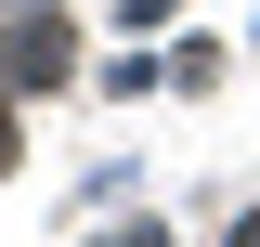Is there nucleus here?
Segmentation results:
<instances>
[{"label":"nucleus","instance_id":"f257e3e1","mask_svg":"<svg viewBox=\"0 0 260 247\" xmlns=\"http://www.w3.org/2000/svg\"><path fill=\"white\" fill-rule=\"evenodd\" d=\"M65 65H78V52H65V26H13V39H0V78H26V91H39V78H65Z\"/></svg>","mask_w":260,"mask_h":247},{"label":"nucleus","instance_id":"f03ea898","mask_svg":"<svg viewBox=\"0 0 260 247\" xmlns=\"http://www.w3.org/2000/svg\"><path fill=\"white\" fill-rule=\"evenodd\" d=\"M117 13H130V26H156V13H169V0H117Z\"/></svg>","mask_w":260,"mask_h":247},{"label":"nucleus","instance_id":"7ed1b4c3","mask_svg":"<svg viewBox=\"0 0 260 247\" xmlns=\"http://www.w3.org/2000/svg\"><path fill=\"white\" fill-rule=\"evenodd\" d=\"M234 247H260V208H247V221H234Z\"/></svg>","mask_w":260,"mask_h":247},{"label":"nucleus","instance_id":"20e7f679","mask_svg":"<svg viewBox=\"0 0 260 247\" xmlns=\"http://www.w3.org/2000/svg\"><path fill=\"white\" fill-rule=\"evenodd\" d=\"M0 169H13V117H0Z\"/></svg>","mask_w":260,"mask_h":247},{"label":"nucleus","instance_id":"39448f33","mask_svg":"<svg viewBox=\"0 0 260 247\" xmlns=\"http://www.w3.org/2000/svg\"><path fill=\"white\" fill-rule=\"evenodd\" d=\"M117 247H156V221H143V234H117Z\"/></svg>","mask_w":260,"mask_h":247}]
</instances>
